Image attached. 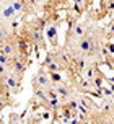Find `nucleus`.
Returning <instances> with one entry per match:
<instances>
[{"label":"nucleus","mask_w":114,"mask_h":124,"mask_svg":"<svg viewBox=\"0 0 114 124\" xmlns=\"http://www.w3.org/2000/svg\"><path fill=\"white\" fill-rule=\"evenodd\" d=\"M34 85H38V87H43V88H46V90H49L51 88V78H49V75L46 74V72H39L38 75H36V78H34Z\"/></svg>","instance_id":"obj_1"},{"label":"nucleus","mask_w":114,"mask_h":124,"mask_svg":"<svg viewBox=\"0 0 114 124\" xmlns=\"http://www.w3.org/2000/svg\"><path fill=\"white\" fill-rule=\"evenodd\" d=\"M33 93H34V98H38L39 101H43V103H47V101H49V92H47L46 88L34 85V88H33Z\"/></svg>","instance_id":"obj_2"},{"label":"nucleus","mask_w":114,"mask_h":124,"mask_svg":"<svg viewBox=\"0 0 114 124\" xmlns=\"http://www.w3.org/2000/svg\"><path fill=\"white\" fill-rule=\"evenodd\" d=\"M0 15L7 20H12V18H15L16 13H15V10H13V7L10 5V3H7V5L0 7Z\"/></svg>","instance_id":"obj_3"},{"label":"nucleus","mask_w":114,"mask_h":124,"mask_svg":"<svg viewBox=\"0 0 114 124\" xmlns=\"http://www.w3.org/2000/svg\"><path fill=\"white\" fill-rule=\"evenodd\" d=\"M0 51L5 54V56L12 57L15 56V46H13L12 43H7V41H2V44H0Z\"/></svg>","instance_id":"obj_4"},{"label":"nucleus","mask_w":114,"mask_h":124,"mask_svg":"<svg viewBox=\"0 0 114 124\" xmlns=\"http://www.w3.org/2000/svg\"><path fill=\"white\" fill-rule=\"evenodd\" d=\"M93 39L91 38H82V41H80V51L82 52H90V51L93 49Z\"/></svg>","instance_id":"obj_5"},{"label":"nucleus","mask_w":114,"mask_h":124,"mask_svg":"<svg viewBox=\"0 0 114 124\" xmlns=\"http://www.w3.org/2000/svg\"><path fill=\"white\" fill-rule=\"evenodd\" d=\"M54 92H56L57 95H59V96H62V98H67V96L70 95L69 88L65 87L62 82H60V83H56V87H54Z\"/></svg>","instance_id":"obj_6"},{"label":"nucleus","mask_w":114,"mask_h":124,"mask_svg":"<svg viewBox=\"0 0 114 124\" xmlns=\"http://www.w3.org/2000/svg\"><path fill=\"white\" fill-rule=\"evenodd\" d=\"M46 34H47V39L49 41H54L57 36V26L56 25H49L46 28Z\"/></svg>","instance_id":"obj_7"},{"label":"nucleus","mask_w":114,"mask_h":124,"mask_svg":"<svg viewBox=\"0 0 114 124\" xmlns=\"http://www.w3.org/2000/svg\"><path fill=\"white\" fill-rule=\"evenodd\" d=\"M31 38L34 39V43H43V31L39 28H34L31 31Z\"/></svg>","instance_id":"obj_8"},{"label":"nucleus","mask_w":114,"mask_h":124,"mask_svg":"<svg viewBox=\"0 0 114 124\" xmlns=\"http://www.w3.org/2000/svg\"><path fill=\"white\" fill-rule=\"evenodd\" d=\"M5 85H7L8 88L15 90V88L18 87V80H16L15 77H10V75H8V77H5Z\"/></svg>","instance_id":"obj_9"},{"label":"nucleus","mask_w":114,"mask_h":124,"mask_svg":"<svg viewBox=\"0 0 114 124\" xmlns=\"http://www.w3.org/2000/svg\"><path fill=\"white\" fill-rule=\"evenodd\" d=\"M10 5L13 7L15 13H23V10H25V7H23V2H21V0H13Z\"/></svg>","instance_id":"obj_10"},{"label":"nucleus","mask_w":114,"mask_h":124,"mask_svg":"<svg viewBox=\"0 0 114 124\" xmlns=\"http://www.w3.org/2000/svg\"><path fill=\"white\" fill-rule=\"evenodd\" d=\"M46 65H47V70H49V72H59V70L62 69V67H60V64H59V62H56V61L47 62Z\"/></svg>","instance_id":"obj_11"},{"label":"nucleus","mask_w":114,"mask_h":124,"mask_svg":"<svg viewBox=\"0 0 114 124\" xmlns=\"http://www.w3.org/2000/svg\"><path fill=\"white\" fill-rule=\"evenodd\" d=\"M85 34V26L83 25H77L73 28V38H83Z\"/></svg>","instance_id":"obj_12"},{"label":"nucleus","mask_w":114,"mask_h":124,"mask_svg":"<svg viewBox=\"0 0 114 124\" xmlns=\"http://www.w3.org/2000/svg\"><path fill=\"white\" fill-rule=\"evenodd\" d=\"M13 70H15V72H23V70H25V64L21 62V59H20V57L13 62Z\"/></svg>","instance_id":"obj_13"},{"label":"nucleus","mask_w":114,"mask_h":124,"mask_svg":"<svg viewBox=\"0 0 114 124\" xmlns=\"http://www.w3.org/2000/svg\"><path fill=\"white\" fill-rule=\"evenodd\" d=\"M49 78H51V82H54V83H60V82H62V78H60L59 72H51Z\"/></svg>","instance_id":"obj_14"},{"label":"nucleus","mask_w":114,"mask_h":124,"mask_svg":"<svg viewBox=\"0 0 114 124\" xmlns=\"http://www.w3.org/2000/svg\"><path fill=\"white\" fill-rule=\"evenodd\" d=\"M91 85H93V87L95 88H98V90H101V77H93V78H91Z\"/></svg>","instance_id":"obj_15"},{"label":"nucleus","mask_w":114,"mask_h":124,"mask_svg":"<svg viewBox=\"0 0 114 124\" xmlns=\"http://www.w3.org/2000/svg\"><path fill=\"white\" fill-rule=\"evenodd\" d=\"M0 64H2V65H7V67H8V64H10V57L5 56L2 51H0Z\"/></svg>","instance_id":"obj_16"},{"label":"nucleus","mask_w":114,"mask_h":124,"mask_svg":"<svg viewBox=\"0 0 114 124\" xmlns=\"http://www.w3.org/2000/svg\"><path fill=\"white\" fill-rule=\"evenodd\" d=\"M85 77H86L88 80H91V78L95 77V70H93V69H91V67H88V69H86V70H85Z\"/></svg>","instance_id":"obj_17"},{"label":"nucleus","mask_w":114,"mask_h":124,"mask_svg":"<svg viewBox=\"0 0 114 124\" xmlns=\"http://www.w3.org/2000/svg\"><path fill=\"white\" fill-rule=\"evenodd\" d=\"M91 87H93V85H91V80H88V78L82 80V88H85V90H90Z\"/></svg>","instance_id":"obj_18"},{"label":"nucleus","mask_w":114,"mask_h":124,"mask_svg":"<svg viewBox=\"0 0 114 124\" xmlns=\"http://www.w3.org/2000/svg\"><path fill=\"white\" fill-rule=\"evenodd\" d=\"M26 47H28V44H26V41H25V39H20V41H18V49L25 52V51H26Z\"/></svg>","instance_id":"obj_19"},{"label":"nucleus","mask_w":114,"mask_h":124,"mask_svg":"<svg viewBox=\"0 0 114 124\" xmlns=\"http://www.w3.org/2000/svg\"><path fill=\"white\" fill-rule=\"evenodd\" d=\"M106 51H108V54H111V56H114V43H113V41L106 44Z\"/></svg>","instance_id":"obj_20"},{"label":"nucleus","mask_w":114,"mask_h":124,"mask_svg":"<svg viewBox=\"0 0 114 124\" xmlns=\"http://www.w3.org/2000/svg\"><path fill=\"white\" fill-rule=\"evenodd\" d=\"M59 59H60V61L64 62V64H69V62H70L69 56H67V54H65V52H60V54H59Z\"/></svg>","instance_id":"obj_21"},{"label":"nucleus","mask_w":114,"mask_h":124,"mask_svg":"<svg viewBox=\"0 0 114 124\" xmlns=\"http://www.w3.org/2000/svg\"><path fill=\"white\" fill-rule=\"evenodd\" d=\"M21 121V118H20L16 113H13V114H10V123H20Z\"/></svg>","instance_id":"obj_22"},{"label":"nucleus","mask_w":114,"mask_h":124,"mask_svg":"<svg viewBox=\"0 0 114 124\" xmlns=\"http://www.w3.org/2000/svg\"><path fill=\"white\" fill-rule=\"evenodd\" d=\"M5 75H7V65L0 64V77H5Z\"/></svg>","instance_id":"obj_23"},{"label":"nucleus","mask_w":114,"mask_h":124,"mask_svg":"<svg viewBox=\"0 0 114 124\" xmlns=\"http://www.w3.org/2000/svg\"><path fill=\"white\" fill-rule=\"evenodd\" d=\"M106 8H108L109 12H113V10H114V0H109L108 5H106Z\"/></svg>","instance_id":"obj_24"},{"label":"nucleus","mask_w":114,"mask_h":124,"mask_svg":"<svg viewBox=\"0 0 114 124\" xmlns=\"http://www.w3.org/2000/svg\"><path fill=\"white\" fill-rule=\"evenodd\" d=\"M70 106H72V109L75 111L77 108H78V103H77V101H72V103H70Z\"/></svg>","instance_id":"obj_25"},{"label":"nucleus","mask_w":114,"mask_h":124,"mask_svg":"<svg viewBox=\"0 0 114 124\" xmlns=\"http://www.w3.org/2000/svg\"><path fill=\"white\" fill-rule=\"evenodd\" d=\"M49 118H51L49 111H44V113H43V119H49Z\"/></svg>","instance_id":"obj_26"},{"label":"nucleus","mask_w":114,"mask_h":124,"mask_svg":"<svg viewBox=\"0 0 114 124\" xmlns=\"http://www.w3.org/2000/svg\"><path fill=\"white\" fill-rule=\"evenodd\" d=\"M73 3H75V5H83V3H85V0H73Z\"/></svg>","instance_id":"obj_27"},{"label":"nucleus","mask_w":114,"mask_h":124,"mask_svg":"<svg viewBox=\"0 0 114 124\" xmlns=\"http://www.w3.org/2000/svg\"><path fill=\"white\" fill-rule=\"evenodd\" d=\"M3 36H5V34H3V30H2V28H0V43H2V41H3Z\"/></svg>","instance_id":"obj_28"},{"label":"nucleus","mask_w":114,"mask_h":124,"mask_svg":"<svg viewBox=\"0 0 114 124\" xmlns=\"http://www.w3.org/2000/svg\"><path fill=\"white\" fill-rule=\"evenodd\" d=\"M33 2H34V3H39V5H43V3H44V0H33Z\"/></svg>","instance_id":"obj_29"},{"label":"nucleus","mask_w":114,"mask_h":124,"mask_svg":"<svg viewBox=\"0 0 114 124\" xmlns=\"http://www.w3.org/2000/svg\"><path fill=\"white\" fill-rule=\"evenodd\" d=\"M2 108H3V101L0 100V109H2Z\"/></svg>","instance_id":"obj_30"},{"label":"nucleus","mask_w":114,"mask_h":124,"mask_svg":"<svg viewBox=\"0 0 114 124\" xmlns=\"http://www.w3.org/2000/svg\"><path fill=\"white\" fill-rule=\"evenodd\" d=\"M113 43H114V36H113Z\"/></svg>","instance_id":"obj_31"},{"label":"nucleus","mask_w":114,"mask_h":124,"mask_svg":"<svg viewBox=\"0 0 114 124\" xmlns=\"http://www.w3.org/2000/svg\"><path fill=\"white\" fill-rule=\"evenodd\" d=\"M0 16H2V15H0Z\"/></svg>","instance_id":"obj_32"}]
</instances>
